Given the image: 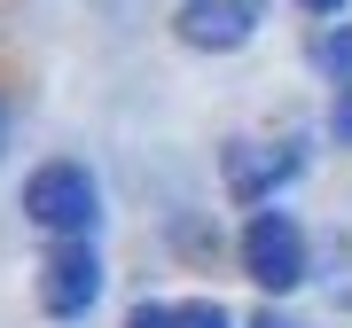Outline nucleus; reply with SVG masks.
Listing matches in <instances>:
<instances>
[{"instance_id":"obj_1","label":"nucleus","mask_w":352,"mask_h":328,"mask_svg":"<svg viewBox=\"0 0 352 328\" xmlns=\"http://www.w3.org/2000/svg\"><path fill=\"white\" fill-rule=\"evenodd\" d=\"M94 180H87V164H39V172L24 180V219L32 227H47L55 242H87L94 235Z\"/></svg>"},{"instance_id":"obj_2","label":"nucleus","mask_w":352,"mask_h":328,"mask_svg":"<svg viewBox=\"0 0 352 328\" xmlns=\"http://www.w3.org/2000/svg\"><path fill=\"white\" fill-rule=\"evenodd\" d=\"M243 274L258 281V290H298L305 281V235L289 211H258L251 227H243Z\"/></svg>"},{"instance_id":"obj_3","label":"nucleus","mask_w":352,"mask_h":328,"mask_svg":"<svg viewBox=\"0 0 352 328\" xmlns=\"http://www.w3.org/2000/svg\"><path fill=\"white\" fill-rule=\"evenodd\" d=\"M94 297H102V258H94V242H55V250L39 258V305H47L55 320H71V313H87Z\"/></svg>"},{"instance_id":"obj_4","label":"nucleus","mask_w":352,"mask_h":328,"mask_svg":"<svg viewBox=\"0 0 352 328\" xmlns=\"http://www.w3.org/2000/svg\"><path fill=\"white\" fill-rule=\"evenodd\" d=\"M258 24H266V0H180V16H173V32L188 47H204V55L243 47Z\"/></svg>"},{"instance_id":"obj_5","label":"nucleus","mask_w":352,"mask_h":328,"mask_svg":"<svg viewBox=\"0 0 352 328\" xmlns=\"http://www.w3.org/2000/svg\"><path fill=\"white\" fill-rule=\"evenodd\" d=\"M289 172H298V149H266V141H235L227 149V196L235 203H266Z\"/></svg>"},{"instance_id":"obj_6","label":"nucleus","mask_w":352,"mask_h":328,"mask_svg":"<svg viewBox=\"0 0 352 328\" xmlns=\"http://www.w3.org/2000/svg\"><path fill=\"white\" fill-rule=\"evenodd\" d=\"M314 63L337 71V86H344V78H352V24H321L314 32Z\"/></svg>"},{"instance_id":"obj_7","label":"nucleus","mask_w":352,"mask_h":328,"mask_svg":"<svg viewBox=\"0 0 352 328\" xmlns=\"http://www.w3.org/2000/svg\"><path fill=\"white\" fill-rule=\"evenodd\" d=\"M180 328H235V313L219 297H196V305H180Z\"/></svg>"},{"instance_id":"obj_8","label":"nucleus","mask_w":352,"mask_h":328,"mask_svg":"<svg viewBox=\"0 0 352 328\" xmlns=\"http://www.w3.org/2000/svg\"><path fill=\"white\" fill-rule=\"evenodd\" d=\"M126 328H180V305H133Z\"/></svg>"},{"instance_id":"obj_9","label":"nucleus","mask_w":352,"mask_h":328,"mask_svg":"<svg viewBox=\"0 0 352 328\" xmlns=\"http://www.w3.org/2000/svg\"><path fill=\"white\" fill-rule=\"evenodd\" d=\"M329 126H337V141H344V149H352V78H344V86H337V110H329Z\"/></svg>"},{"instance_id":"obj_10","label":"nucleus","mask_w":352,"mask_h":328,"mask_svg":"<svg viewBox=\"0 0 352 328\" xmlns=\"http://www.w3.org/2000/svg\"><path fill=\"white\" fill-rule=\"evenodd\" d=\"M251 328H298V320H282L274 305H266V313H251Z\"/></svg>"},{"instance_id":"obj_11","label":"nucleus","mask_w":352,"mask_h":328,"mask_svg":"<svg viewBox=\"0 0 352 328\" xmlns=\"http://www.w3.org/2000/svg\"><path fill=\"white\" fill-rule=\"evenodd\" d=\"M298 8H305V16H337L344 0H298Z\"/></svg>"},{"instance_id":"obj_12","label":"nucleus","mask_w":352,"mask_h":328,"mask_svg":"<svg viewBox=\"0 0 352 328\" xmlns=\"http://www.w3.org/2000/svg\"><path fill=\"white\" fill-rule=\"evenodd\" d=\"M0 149H8V110H0Z\"/></svg>"}]
</instances>
